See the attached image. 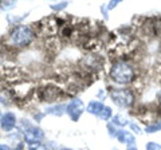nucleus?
Segmentation results:
<instances>
[{"label":"nucleus","instance_id":"obj_1","mask_svg":"<svg viewBox=\"0 0 161 150\" xmlns=\"http://www.w3.org/2000/svg\"><path fill=\"white\" fill-rule=\"evenodd\" d=\"M110 77L114 82L119 84H128L134 79V68L126 61H119L113 64Z\"/></svg>","mask_w":161,"mask_h":150},{"label":"nucleus","instance_id":"obj_2","mask_svg":"<svg viewBox=\"0 0 161 150\" xmlns=\"http://www.w3.org/2000/svg\"><path fill=\"white\" fill-rule=\"evenodd\" d=\"M34 31L30 27L27 26H18L15 27L7 39V42L9 46H14L16 48H22V47H26L28 46L30 43L32 42L34 39Z\"/></svg>","mask_w":161,"mask_h":150},{"label":"nucleus","instance_id":"obj_3","mask_svg":"<svg viewBox=\"0 0 161 150\" xmlns=\"http://www.w3.org/2000/svg\"><path fill=\"white\" fill-rule=\"evenodd\" d=\"M112 101L121 107H130L134 103V94L128 88H119L113 90L110 93Z\"/></svg>","mask_w":161,"mask_h":150},{"label":"nucleus","instance_id":"obj_4","mask_svg":"<svg viewBox=\"0 0 161 150\" xmlns=\"http://www.w3.org/2000/svg\"><path fill=\"white\" fill-rule=\"evenodd\" d=\"M62 95L60 93V88L59 87H55V86H44L40 88L39 91V97L42 101H46V102H54L59 99V97Z\"/></svg>","mask_w":161,"mask_h":150},{"label":"nucleus","instance_id":"obj_5","mask_svg":"<svg viewBox=\"0 0 161 150\" xmlns=\"http://www.w3.org/2000/svg\"><path fill=\"white\" fill-rule=\"evenodd\" d=\"M83 110H85V106H83L82 101L78 99V98H75V99H73V101L69 103V106H67V114L70 115V118H71L73 121H78L79 117L82 115Z\"/></svg>","mask_w":161,"mask_h":150},{"label":"nucleus","instance_id":"obj_6","mask_svg":"<svg viewBox=\"0 0 161 150\" xmlns=\"http://www.w3.org/2000/svg\"><path fill=\"white\" fill-rule=\"evenodd\" d=\"M24 138H26V142H28V145L36 143L43 138V131L39 127L28 126V129L24 130Z\"/></svg>","mask_w":161,"mask_h":150},{"label":"nucleus","instance_id":"obj_7","mask_svg":"<svg viewBox=\"0 0 161 150\" xmlns=\"http://www.w3.org/2000/svg\"><path fill=\"white\" fill-rule=\"evenodd\" d=\"M58 28H59V23L54 19H48L47 22H42L40 23V32L44 34V35H55L58 32Z\"/></svg>","mask_w":161,"mask_h":150},{"label":"nucleus","instance_id":"obj_8","mask_svg":"<svg viewBox=\"0 0 161 150\" xmlns=\"http://www.w3.org/2000/svg\"><path fill=\"white\" fill-rule=\"evenodd\" d=\"M0 125H2L3 130H6V131H9V130H12L15 127V125H16V117H15L14 113H6L2 117V121H0Z\"/></svg>","mask_w":161,"mask_h":150},{"label":"nucleus","instance_id":"obj_9","mask_svg":"<svg viewBox=\"0 0 161 150\" xmlns=\"http://www.w3.org/2000/svg\"><path fill=\"white\" fill-rule=\"evenodd\" d=\"M118 138V141L119 142H122V143H126L128 146H130V145H134V137L130 134L129 131H126V130H119V131L115 134Z\"/></svg>","mask_w":161,"mask_h":150},{"label":"nucleus","instance_id":"obj_10","mask_svg":"<svg viewBox=\"0 0 161 150\" xmlns=\"http://www.w3.org/2000/svg\"><path fill=\"white\" fill-rule=\"evenodd\" d=\"M105 106L101 102H90L89 106H87V111L92 113V114H99L101 111H102V109Z\"/></svg>","mask_w":161,"mask_h":150},{"label":"nucleus","instance_id":"obj_11","mask_svg":"<svg viewBox=\"0 0 161 150\" xmlns=\"http://www.w3.org/2000/svg\"><path fill=\"white\" fill-rule=\"evenodd\" d=\"M113 123L118 125V126H126V125H128V119L125 118L124 115H121V114H117V115L113 118Z\"/></svg>","mask_w":161,"mask_h":150},{"label":"nucleus","instance_id":"obj_12","mask_svg":"<svg viewBox=\"0 0 161 150\" xmlns=\"http://www.w3.org/2000/svg\"><path fill=\"white\" fill-rule=\"evenodd\" d=\"M98 117H99L101 119H103V121H108V119H110V117H112V110H110V107L105 106V107L102 109V111L98 114Z\"/></svg>","mask_w":161,"mask_h":150},{"label":"nucleus","instance_id":"obj_13","mask_svg":"<svg viewBox=\"0 0 161 150\" xmlns=\"http://www.w3.org/2000/svg\"><path fill=\"white\" fill-rule=\"evenodd\" d=\"M158 130H161V121L160 122H156L153 125H149L145 131H147V133H154V131H158Z\"/></svg>","mask_w":161,"mask_h":150},{"label":"nucleus","instance_id":"obj_14","mask_svg":"<svg viewBox=\"0 0 161 150\" xmlns=\"http://www.w3.org/2000/svg\"><path fill=\"white\" fill-rule=\"evenodd\" d=\"M28 150H47V147L43 143L36 142V143H30L28 145Z\"/></svg>","mask_w":161,"mask_h":150},{"label":"nucleus","instance_id":"obj_15","mask_svg":"<svg viewBox=\"0 0 161 150\" xmlns=\"http://www.w3.org/2000/svg\"><path fill=\"white\" fill-rule=\"evenodd\" d=\"M147 150H161V145L156 142H149L147 143Z\"/></svg>","mask_w":161,"mask_h":150},{"label":"nucleus","instance_id":"obj_16","mask_svg":"<svg viewBox=\"0 0 161 150\" xmlns=\"http://www.w3.org/2000/svg\"><path fill=\"white\" fill-rule=\"evenodd\" d=\"M63 106H57V107H53V109H50V110H47V113H53V114H55V115H60V114L63 113Z\"/></svg>","mask_w":161,"mask_h":150},{"label":"nucleus","instance_id":"obj_17","mask_svg":"<svg viewBox=\"0 0 161 150\" xmlns=\"http://www.w3.org/2000/svg\"><path fill=\"white\" fill-rule=\"evenodd\" d=\"M154 29H156V32H158L161 35V20H158L157 23L154 24Z\"/></svg>","mask_w":161,"mask_h":150},{"label":"nucleus","instance_id":"obj_18","mask_svg":"<svg viewBox=\"0 0 161 150\" xmlns=\"http://www.w3.org/2000/svg\"><path fill=\"white\" fill-rule=\"evenodd\" d=\"M66 6H67V4L63 3V4H60V6H59V4H58V6H53V8H54V9H62V8H64Z\"/></svg>","mask_w":161,"mask_h":150},{"label":"nucleus","instance_id":"obj_19","mask_svg":"<svg viewBox=\"0 0 161 150\" xmlns=\"http://www.w3.org/2000/svg\"><path fill=\"white\" fill-rule=\"evenodd\" d=\"M0 150H11L8 145H0Z\"/></svg>","mask_w":161,"mask_h":150},{"label":"nucleus","instance_id":"obj_20","mask_svg":"<svg viewBox=\"0 0 161 150\" xmlns=\"http://www.w3.org/2000/svg\"><path fill=\"white\" fill-rule=\"evenodd\" d=\"M132 129L134 130L136 133H140V131H141V130L138 129V126H137V125H134V123H132Z\"/></svg>","mask_w":161,"mask_h":150},{"label":"nucleus","instance_id":"obj_21","mask_svg":"<svg viewBox=\"0 0 161 150\" xmlns=\"http://www.w3.org/2000/svg\"><path fill=\"white\" fill-rule=\"evenodd\" d=\"M128 150H137V147L134 145H130V146H128Z\"/></svg>","mask_w":161,"mask_h":150},{"label":"nucleus","instance_id":"obj_22","mask_svg":"<svg viewBox=\"0 0 161 150\" xmlns=\"http://www.w3.org/2000/svg\"><path fill=\"white\" fill-rule=\"evenodd\" d=\"M158 101H160V103H161V91L158 93Z\"/></svg>","mask_w":161,"mask_h":150},{"label":"nucleus","instance_id":"obj_23","mask_svg":"<svg viewBox=\"0 0 161 150\" xmlns=\"http://www.w3.org/2000/svg\"><path fill=\"white\" fill-rule=\"evenodd\" d=\"M0 121H2V114H0Z\"/></svg>","mask_w":161,"mask_h":150},{"label":"nucleus","instance_id":"obj_24","mask_svg":"<svg viewBox=\"0 0 161 150\" xmlns=\"http://www.w3.org/2000/svg\"><path fill=\"white\" fill-rule=\"evenodd\" d=\"M62 150H69V149H62Z\"/></svg>","mask_w":161,"mask_h":150}]
</instances>
